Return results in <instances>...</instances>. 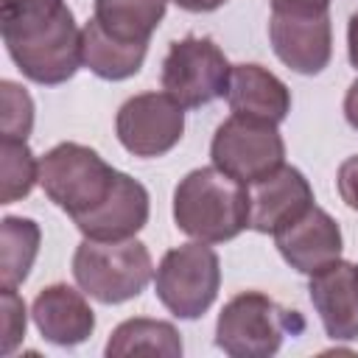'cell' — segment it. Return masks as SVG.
Returning <instances> with one entry per match:
<instances>
[{
    "instance_id": "22",
    "label": "cell",
    "mask_w": 358,
    "mask_h": 358,
    "mask_svg": "<svg viewBox=\"0 0 358 358\" xmlns=\"http://www.w3.org/2000/svg\"><path fill=\"white\" fill-rule=\"evenodd\" d=\"M0 129L3 137L25 140L34 129V101L31 95L14 84V81H0Z\"/></svg>"
},
{
    "instance_id": "20",
    "label": "cell",
    "mask_w": 358,
    "mask_h": 358,
    "mask_svg": "<svg viewBox=\"0 0 358 358\" xmlns=\"http://www.w3.org/2000/svg\"><path fill=\"white\" fill-rule=\"evenodd\" d=\"M39 224L20 215H6L0 221V285L17 288L31 274L39 255Z\"/></svg>"
},
{
    "instance_id": "3",
    "label": "cell",
    "mask_w": 358,
    "mask_h": 358,
    "mask_svg": "<svg viewBox=\"0 0 358 358\" xmlns=\"http://www.w3.org/2000/svg\"><path fill=\"white\" fill-rule=\"evenodd\" d=\"M154 263L145 243L126 238V241H92L84 238L73 255V277L78 288L103 302L120 305L134 299L151 282Z\"/></svg>"
},
{
    "instance_id": "17",
    "label": "cell",
    "mask_w": 358,
    "mask_h": 358,
    "mask_svg": "<svg viewBox=\"0 0 358 358\" xmlns=\"http://www.w3.org/2000/svg\"><path fill=\"white\" fill-rule=\"evenodd\" d=\"M148 53V42H120L112 39L98 20L92 17L81 28V64L103 81H123L131 78Z\"/></svg>"
},
{
    "instance_id": "18",
    "label": "cell",
    "mask_w": 358,
    "mask_h": 358,
    "mask_svg": "<svg viewBox=\"0 0 358 358\" xmlns=\"http://www.w3.org/2000/svg\"><path fill=\"white\" fill-rule=\"evenodd\" d=\"M103 352L109 358H126V355L179 358L182 355V338H179V330L171 322L134 316V319L120 322L112 330Z\"/></svg>"
},
{
    "instance_id": "26",
    "label": "cell",
    "mask_w": 358,
    "mask_h": 358,
    "mask_svg": "<svg viewBox=\"0 0 358 358\" xmlns=\"http://www.w3.org/2000/svg\"><path fill=\"white\" fill-rule=\"evenodd\" d=\"M344 117H347V123L358 131V78L350 84V90H347V95H344Z\"/></svg>"
},
{
    "instance_id": "21",
    "label": "cell",
    "mask_w": 358,
    "mask_h": 358,
    "mask_svg": "<svg viewBox=\"0 0 358 358\" xmlns=\"http://www.w3.org/2000/svg\"><path fill=\"white\" fill-rule=\"evenodd\" d=\"M3 157V185H0V204H14L25 199L34 185L39 182V162L34 151L25 145V140L3 137L0 143Z\"/></svg>"
},
{
    "instance_id": "16",
    "label": "cell",
    "mask_w": 358,
    "mask_h": 358,
    "mask_svg": "<svg viewBox=\"0 0 358 358\" xmlns=\"http://www.w3.org/2000/svg\"><path fill=\"white\" fill-rule=\"evenodd\" d=\"M227 103L235 115L282 123L291 112V92L271 70L260 64H235L229 73Z\"/></svg>"
},
{
    "instance_id": "13",
    "label": "cell",
    "mask_w": 358,
    "mask_h": 358,
    "mask_svg": "<svg viewBox=\"0 0 358 358\" xmlns=\"http://www.w3.org/2000/svg\"><path fill=\"white\" fill-rule=\"evenodd\" d=\"M274 241H277L282 260L308 277L316 274L319 268L336 263L344 249L341 229H338L336 218L316 204L302 218H296L291 227L280 229L274 235Z\"/></svg>"
},
{
    "instance_id": "8",
    "label": "cell",
    "mask_w": 358,
    "mask_h": 358,
    "mask_svg": "<svg viewBox=\"0 0 358 358\" xmlns=\"http://www.w3.org/2000/svg\"><path fill=\"white\" fill-rule=\"evenodd\" d=\"M229 62L207 36H185L168 48L162 62V90L182 106L199 109L229 90Z\"/></svg>"
},
{
    "instance_id": "5",
    "label": "cell",
    "mask_w": 358,
    "mask_h": 358,
    "mask_svg": "<svg viewBox=\"0 0 358 358\" xmlns=\"http://www.w3.org/2000/svg\"><path fill=\"white\" fill-rule=\"evenodd\" d=\"M296 310L280 308L260 291L235 294L218 313L215 344L232 358H268L280 350L288 330H302Z\"/></svg>"
},
{
    "instance_id": "2",
    "label": "cell",
    "mask_w": 358,
    "mask_h": 358,
    "mask_svg": "<svg viewBox=\"0 0 358 358\" xmlns=\"http://www.w3.org/2000/svg\"><path fill=\"white\" fill-rule=\"evenodd\" d=\"M252 201L246 185L213 168L190 171L173 190L176 227L204 243H224L249 227Z\"/></svg>"
},
{
    "instance_id": "14",
    "label": "cell",
    "mask_w": 358,
    "mask_h": 358,
    "mask_svg": "<svg viewBox=\"0 0 358 358\" xmlns=\"http://www.w3.org/2000/svg\"><path fill=\"white\" fill-rule=\"evenodd\" d=\"M148 210H151L148 190L129 173H117L106 201L98 204L92 213L76 218V227L81 229L84 238L92 241H126L145 227Z\"/></svg>"
},
{
    "instance_id": "23",
    "label": "cell",
    "mask_w": 358,
    "mask_h": 358,
    "mask_svg": "<svg viewBox=\"0 0 358 358\" xmlns=\"http://www.w3.org/2000/svg\"><path fill=\"white\" fill-rule=\"evenodd\" d=\"M3 302V355H11L14 347L25 336V302L17 294V288H3L0 291Z\"/></svg>"
},
{
    "instance_id": "7",
    "label": "cell",
    "mask_w": 358,
    "mask_h": 358,
    "mask_svg": "<svg viewBox=\"0 0 358 358\" xmlns=\"http://www.w3.org/2000/svg\"><path fill=\"white\" fill-rule=\"evenodd\" d=\"M210 157L218 171L229 173L232 179L249 187L282 168L285 143L277 131V123L232 112V117H227L215 129Z\"/></svg>"
},
{
    "instance_id": "9",
    "label": "cell",
    "mask_w": 358,
    "mask_h": 358,
    "mask_svg": "<svg viewBox=\"0 0 358 358\" xmlns=\"http://www.w3.org/2000/svg\"><path fill=\"white\" fill-rule=\"evenodd\" d=\"M115 131L129 154L162 157L182 140L185 112L168 92H143L117 109Z\"/></svg>"
},
{
    "instance_id": "4",
    "label": "cell",
    "mask_w": 358,
    "mask_h": 358,
    "mask_svg": "<svg viewBox=\"0 0 358 358\" xmlns=\"http://www.w3.org/2000/svg\"><path fill=\"white\" fill-rule=\"evenodd\" d=\"M117 173L120 171L95 148L81 143H59L39 159V185L45 196L73 221L106 201Z\"/></svg>"
},
{
    "instance_id": "12",
    "label": "cell",
    "mask_w": 358,
    "mask_h": 358,
    "mask_svg": "<svg viewBox=\"0 0 358 358\" xmlns=\"http://www.w3.org/2000/svg\"><path fill=\"white\" fill-rule=\"evenodd\" d=\"M308 294L333 341L358 338V266L338 257L310 274Z\"/></svg>"
},
{
    "instance_id": "6",
    "label": "cell",
    "mask_w": 358,
    "mask_h": 358,
    "mask_svg": "<svg viewBox=\"0 0 358 358\" xmlns=\"http://www.w3.org/2000/svg\"><path fill=\"white\" fill-rule=\"evenodd\" d=\"M221 285L218 255L204 243H182L168 249L154 274L157 299L179 319H199L215 302Z\"/></svg>"
},
{
    "instance_id": "27",
    "label": "cell",
    "mask_w": 358,
    "mask_h": 358,
    "mask_svg": "<svg viewBox=\"0 0 358 358\" xmlns=\"http://www.w3.org/2000/svg\"><path fill=\"white\" fill-rule=\"evenodd\" d=\"M179 8L190 11V14H207V11H215L221 8L227 0H173Z\"/></svg>"
},
{
    "instance_id": "28",
    "label": "cell",
    "mask_w": 358,
    "mask_h": 358,
    "mask_svg": "<svg viewBox=\"0 0 358 358\" xmlns=\"http://www.w3.org/2000/svg\"><path fill=\"white\" fill-rule=\"evenodd\" d=\"M347 53H350V64L358 70V11L350 17L347 25Z\"/></svg>"
},
{
    "instance_id": "11",
    "label": "cell",
    "mask_w": 358,
    "mask_h": 358,
    "mask_svg": "<svg viewBox=\"0 0 358 358\" xmlns=\"http://www.w3.org/2000/svg\"><path fill=\"white\" fill-rule=\"evenodd\" d=\"M249 201L252 215L249 227L263 235H277L280 229L291 227L296 218H302L313 207V190L302 171L282 165L266 179L249 185Z\"/></svg>"
},
{
    "instance_id": "15",
    "label": "cell",
    "mask_w": 358,
    "mask_h": 358,
    "mask_svg": "<svg viewBox=\"0 0 358 358\" xmlns=\"http://www.w3.org/2000/svg\"><path fill=\"white\" fill-rule=\"evenodd\" d=\"M31 316L42 338L59 347H76L87 341L95 330V313L81 291L56 282L36 294L31 305Z\"/></svg>"
},
{
    "instance_id": "1",
    "label": "cell",
    "mask_w": 358,
    "mask_h": 358,
    "mask_svg": "<svg viewBox=\"0 0 358 358\" xmlns=\"http://www.w3.org/2000/svg\"><path fill=\"white\" fill-rule=\"evenodd\" d=\"M0 34L25 78L56 87L81 67V31L64 0H3Z\"/></svg>"
},
{
    "instance_id": "24",
    "label": "cell",
    "mask_w": 358,
    "mask_h": 358,
    "mask_svg": "<svg viewBox=\"0 0 358 358\" xmlns=\"http://www.w3.org/2000/svg\"><path fill=\"white\" fill-rule=\"evenodd\" d=\"M336 185H338L341 201H344L350 210L358 213V154H355V157H347V159L338 165Z\"/></svg>"
},
{
    "instance_id": "25",
    "label": "cell",
    "mask_w": 358,
    "mask_h": 358,
    "mask_svg": "<svg viewBox=\"0 0 358 358\" xmlns=\"http://www.w3.org/2000/svg\"><path fill=\"white\" fill-rule=\"evenodd\" d=\"M274 14H327L330 0H268Z\"/></svg>"
},
{
    "instance_id": "19",
    "label": "cell",
    "mask_w": 358,
    "mask_h": 358,
    "mask_svg": "<svg viewBox=\"0 0 358 358\" xmlns=\"http://www.w3.org/2000/svg\"><path fill=\"white\" fill-rule=\"evenodd\" d=\"M168 0H95L98 25L120 42H148L165 17Z\"/></svg>"
},
{
    "instance_id": "10",
    "label": "cell",
    "mask_w": 358,
    "mask_h": 358,
    "mask_svg": "<svg viewBox=\"0 0 358 358\" xmlns=\"http://www.w3.org/2000/svg\"><path fill=\"white\" fill-rule=\"evenodd\" d=\"M268 39L277 59L299 76L322 73L333 56V25L327 14H274L271 11Z\"/></svg>"
}]
</instances>
